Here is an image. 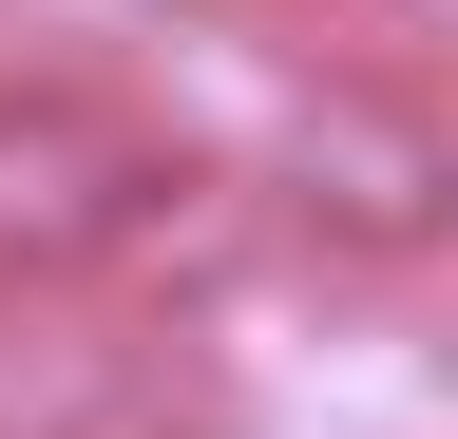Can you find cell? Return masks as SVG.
Segmentation results:
<instances>
[{
	"instance_id": "1",
	"label": "cell",
	"mask_w": 458,
	"mask_h": 439,
	"mask_svg": "<svg viewBox=\"0 0 458 439\" xmlns=\"http://www.w3.org/2000/svg\"><path fill=\"white\" fill-rule=\"evenodd\" d=\"M172 191V153H134L77 96H0V287H77V267H134Z\"/></svg>"
},
{
	"instance_id": "2",
	"label": "cell",
	"mask_w": 458,
	"mask_h": 439,
	"mask_svg": "<svg viewBox=\"0 0 458 439\" xmlns=\"http://www.w3.org/2000/svg\"><path fill=\"white\" fill-rule=\"evenodd\" d=\"M306 210H344L363 249H420L439 210H458V173L420 134H363V115H306Z\"/></svg>"
}]
</instances>
